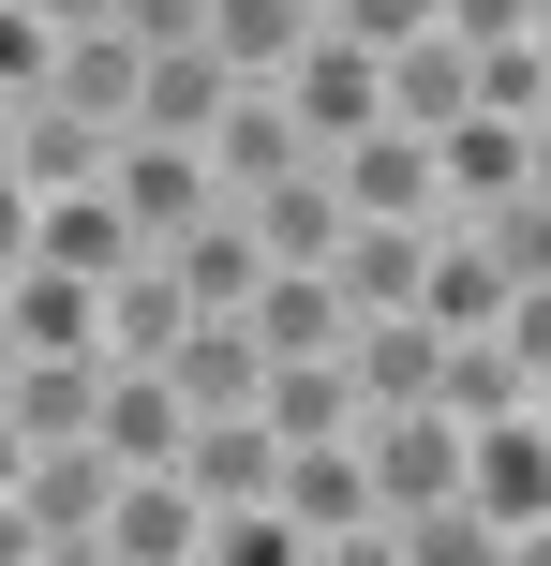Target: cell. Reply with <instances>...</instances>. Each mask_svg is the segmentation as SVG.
<instances>
[{
	"mask_svg": "<svg viewBox=\"0 0 551 566\" xmlns=\"http://www.w3.org/2000/svg\"><path fill=\"white\" fill-rule=\"evenodd\" d=\"M477 105H492V119H537L551 105V45H537V30H522V45H477Z\"/></svg>",
	"mask_w": 551,
	"mask_h": 566,
	"instance_id": "d4e9b609",
	"label": "cell"
},
{
	"mask_svg": "<svg viewBox=\"0 0 551 566\" xmlns=\"http://www.w3.org/2000/svg\"><path fill=\"white\" fill-rule=\"evenodd\" d=\"M314 30H328V0H209V45H224L239 75H284Z\"/></svg>",
	"mask_w": 551,
	"mask_h": 566,
	"instance_id": "cb8c5ba5",
	"label": "cell"
},
{
	"mask_svg": "<svg viewBox=\"0 0 551 566\" xmlns=\"http://www.w3.org/2000/svg\"><path fill=\"white\" fill-rule=\"evenodd\" d=\"M0 135H15V105H0Z\"/></svg>",
	"mask_w": 551,
	"mask_h": 566,
	"instance_id": "d590c367",
	"label": "cell"
},
{
	"mask_svg": "<svg viewBox=\"0 0 551 566\" xmlns=\"http://www.w3.org/2000/svg\"><path fill=\"white\" fill-rule=\"evenodd\" d=\"M89 448H105L119 478L179 462V448H194V402H179V373H165V358H119V373H105V418H89Z\"/></svg>",
	"mask_w": 551,
	"mask_h": 566,
	"instance_id": "9c48e42d",
	"label": "cell"
},
{
	"mask_svg": "<svg viewBox=\"0 0 551 566\" xmlns=\"http://www.w3.org/2000/svg\"><path fill=\"white\" fill-rule=\"evenodd\" d=\"M537 418H551V388H537Z\"/></svg>",
	"mask_w": 551,
	"mask_h": 566,
	"instance_id": "8d00e7d4",
	"label": "cell"
},
{
	"mask_svg": "<svg viewBox=\"0 0 551 566\" xmlns=\"http://www.w3.org/2000/svg\"><path fill=\"white\" fill-rule=\"evenodd\" d=\"M447 30H463V45H522L537 0H447Z\"/></svg>",
	"mask_w": 551,
	"mask_h": 566,
	"instance_id": "4dcf8cb0",
	"label": "cell"
},
{
	"mask_svg": "<svg viewBox=\"0 0 551 566\" xmlns=\"http://www.w3.org/2000/svg\"><path fill=\"white\" fill-rule=\"evenodd\" d=\"M179 478L209 492V522H224V507H268V492H284V432H268V418H194Z\"/></svg>",
	"mask_w": 551,
	"mask_h": 566,
	"instance_id": "9a60e30c",
	"label": "cell"
},
{
	"mask_svg": "<svg viewBox=\"0 0 551 566\" xmlns=\"http://www.w3.org/2000/svg\"><path fill=\"white\" fill-rule=\"evenodd\" d=\"M343 358H358V388H373V402H433V358H447V328H433V313H358V343H343Z\"/></svg>",
	"mask_w": 551,
	"mask_h": 566,
	"instance_id": "44dd1931",
	"label": "cell"
},
{
	"mask_svg": "<svg viewBox=\"0 0 551 566\" xmlns=\"http://www.w3.org/2000/svg\"><path fill=\"white\" fill-rule=\"evenodd\" d=\"M328 269H343L358 313H403L417 283H433V224H343V254H328Z\"/></svg>",
	"mask_w": 551,
	"mask_h": 566,
	"instance_id": "603a6c76",
	"label": "cell"
},
{
	"mask_svg": "<svg viewBox=\"0 0 551 566\" xmlns=\"http://www.w3.org/2000/svg\"><path fill=\"white\" fill-rule=\"evenodd\" d=\"M30 373V328H15V283H0V388Z\"/></svg>",
	"mask_w": 551,
	"mask_h": 566,
	"instance_id": "836d02e7",
	"label": "cell"
},
{
	"mask_svg": "<svg viewBox=\"0 0 551 566\" xmlns=\"http://www.w3.org/2000/svg\"><path fill=\"white\" fill-rule=\"evenodd\" d=\"M105 195L135 209V239H149V254H165L179 224H209V209H224V165H209L194 135H119V165H105Z\"/></svg>",
	"mask_w": 551,
	"mask_h": 566,
	"instance_id": "5b68a950",
	"label": "cell"
},
{
	"mask_svg": "<svg viewBox=\"0 0 551 566\" xmlns=\"http://www.w3.org/2000/svg\"><path fill=\"white\" fill-rule=\"evenodd\" d=\"M537 566H551V552H537Z\"/></svg>",
	"mask_w": 551,
	"mask_h": 566,
	"instance_id": "74e56055",
	"label": "cell"
},
{
	"mask_svg": "<svg viewBox=\"0 0 551 566\" xmlns=\"http://www.w3.org/2000/svg\"><path fill=\"white\" fill-rule=\"evenodd\" d=\"M463 105H477V45H463V30H417V45H388V119L447 135Z\"/></svg>",
	"mask_w": 551,
	"mask_h": 566,
	"instance_id": "ac0fdd59",
	"label": "cell"
},
{
	"mask_svg": "<svg viewBox=\"0 0 551 566\" xmlns=\"http://www.w3.org/2000/svg\"><path fill=\"white\" fill-rule=\"evenodd\" d=\"M165 269L194 283V313H254V283H268V239H254V209L224 195L209 224H179V239H165Z\"/></svg>",
	"mask_w": 551,
	"mask_h": 566,
	"instance_id": "5bb4252c",
	"label": "cell"
},
{
	"mask_svg": "<svg viewBox=\"0 0 551 566\" xmlns=\"http://www.w3.org/2000/svg\"><path fill=\"white\" fill-rule=\"evenodd\" d=\"M284 537H298V566H343V552H373V522H388V492H373V462H358V432L343 448H284Z\"/></svg>",
	"mask_w": 551,
	"mask_h": 566,
	"instance_id": "7a4b0ae2",
	"label": "cell"
},
{
	"mask_svg": "<svg viewBox=\"0 0 551 566\" xmlns=\"http://www.w3.org/2000/svg\"><path fill=\"white\" fill-rule=\"evenodd\" d=\"M433 165H447V224H463V209H492V195H522V119L463 105V119L433 135Z\"/></svg>",
	"mask_w": 551,
	"mask_h": 566,
	"instance_id": "ffe728a7",
	"label": "cell"
},
{
	"mask_svg": "<svg viewBox=\"0 0 551 566\" xmlns=\"http://www.w3.org/2000/svg\"><path fill=\"white\" fill-rule=\"evenodd\" d=\"M522 179H537V195H551V105L522 119Z\"/></svg>",
	"mask_w": 551,
	"mask_h": 566,
	"instance_id": "e575fe53",
	"label": "cell"
},
{
	"mask_svg": "<svg viewBox=\"0 0 551 566\" xmlns=\"http://www.w3.org/2000/svg\"><path fill=\"white\" fill-rule=\"evenodd\" d=\"M239 209H254L268 269H314V254H343V224H358V209H343V179H328V149H314V165H284V179H254Z\"/></svg>",
	"mask_w": 551,
	"mask_h": 566,
	"instance_id": "8fae6325",
	"label": "cell"
},
{
	"mask_svg": "<svg viewBox=\"0 0 551 566\" xmlns=\"http://www.w3.org/2000/svg\"><path fill=\"white\" fill-rule=\"evenodd\" d=\"M0 566H45V537H30V507L0 492Z\"/></svg>",
	"mask_w": 551,
	"mask_h": 566,
	"instance_id": "d6a6232c",
	"label": "cell"
},
{
	"mask_svg": "<svg viewBox=\"0 0 551 566\" xmlns=\"http://www.w3.org/2000/svg\"><path fill=\"white\" fill-rule=\"evenodd\" d=\"M328 30H358V45H417V30H447V0H328Z\"/></svg>",
	"mask_w": 551,
	"mask_h": 566,
	"instance_id": "4316f807",
	"label": "cell"
},
{
	"mask_svg": "<svg viewBox=\"0 0 551 566\" xmlns=\"http://www.w3.org/2000/svg\"><path fill=\"white\" fill-rule=\"evenodd\" d=\"M179 328H194V283H179L165 254H135L105 283V358H179Z\"/></svg>",
	"mask_w": 551,
	"mask_h": 566,
	"instance_id": "d6986e66",
	"label": "cell"
},
{
	"mask_svg": "<svg viewBox=\"0 0 551 566\" xmlns=\"http://www.w3.org/2000/svg\"><path fill=\"white\" fill-rule=\"evenodd\" d=\"M284 105L314 119V149L373 135V119H388V45H358V30H314V45L284 60Z\"/></svg>",
	"mask_w": 551,
	"mask_h": 566,
	"instance_id": "8992f818",
	"label": "cell"
},
{
	"mask_svg": "<svg viewBox=\"0 0 551 566\" xmlns=\"http://www.w3.org/2000/svg\"><path fill=\"white\" fill-rule=\"evenodd\" d=\"M507 358L551 388V283H522V298H507Z\"/></svg>",
	"mask_w": 551,
	"mask_h": 566,
	"instance_id": "f546056e",
	"label": "cell"
},
{
	"mask_svg": "<svg viewBox=\"0 0 551 566\" xmlns=\"http://www.w3.org/2000/svg\"><path fill=\"white\" fill-rule=\"evenodd\" d=\"M224 90H239V60H224V45H149L135 135H194V149H209V119H224Z\"/></svg>",
	"mask_w": 551,
	"mask_h": 566,
	"instance_id": "e0dca14e",
	"label": "cell"
},
{
	"mask_svg": "<svg viewBox=\"0 0 551 566\" xmlns=\"http://www.w3.org/2000/svg\"><path fill=\"white\" fill-rule=\"evenodd\" d=\"M463 492L507 522V566L551 552V418H537V402H507V418L463 432Z\"/></svg>",
	"mask_w": 551,
	"mask_h": 566,
	"instance_id": "6da1fadb",
	"label": "cell"
},
{
	"mask_svg": "<svg viewBox=\"0 0 551 566\" xmlns=\"http://www.w3.org/2000/svg\"><path fill=\"white\" fill-rule=\"evenodd\" d=\"M30 15H45L60 45H75V30H119V0H30Z\"/></svg>",
	"mask_w": 551,
	"mask_h": 566,
	"instance_id": "1f68e13d",
	"label": "cell"
},
{
	"mask_svg": "<svg viewBox=\"0 0 551 566\" xmlns=\"http://www.w3.org/2000/svg\"><path fill=\"white\" fill-rule=\"evenodd\" d=\"M433 402L477 432V418H507V402H537V373L507 358V328H447V358H433Z\"/></svg>",
	"mask_w": 551,
	"mask_h": 566,
	"instance_id": "7402d4cb",
	"label": "cell"
},
{
	"mask_svg": "<svg viewBox=\"0 0 551 566\" xmlns=\"http://www.w3.org/2000/svg\"><path fill=\"white\" fill-rule=\"evenodd\" d=\"M254 343H268V358H343V343H358V298H343V269H268L254 283Z\"/></svg>",
	"mask_w": 551,
	"mask_h": 566,
	"instance_id": "7c38bea8",
	"label": "cell"
},
{
	"mask_svg": "<svg viewBox=\"0 0 551 566\" xmlns=\"http://www.w3.org/2000/svg\"><path fill=\"white\" fill-rule=\"evenodd\" d=\"M30 254H45V195H30V179H15V165H0V283H15Z\"/></svg>",
	"mask_w": 551,
	"mask_h": 566,
	"instance_id": "83f0119b",
	"label": "cell"
},
{
	"mask_svg": "<svg viewBox=\"0 0 551 566\" xmlns=\"http://www.w3.org/2000/svg\"><path fill=\"white\" fill-rule=\"evenodd\" d=\"M284 448H343L358 418H373V388H358V358H268V402H254Z\"/></svg>",
	"mask_w": 551,
	"mask_h": 566,
	"instance_id": "4fadbf2b",
	"label": "cell"
},
{
	"mask_svg": "<svg viewBox=\"0 0 551 566\" xmlns=\"http://www.w3.org/2000/svg\"><path fill=\"white\" fill-rule=\"evenodd\" d=\"M0 165H15L30 195H75V179H105V165H119V119H89L75 90L45 75V90L15 105V135H0Z\"/></svg>",
	"mask_w": 551,
	"mask_h": 566,
	"instance_id": "52a82bcc",
	"label": "cell"
},
{
	"mask_svg": "<svg viewBox=\"0 0 551 566\" xmlns=\"http://www.w3.org/2000/svg\"><path fill=\"white\" fill-rule=\"evenodd\" d=\"M119 30L135 45H209V0H119Z\"/></svg>",
	"mask_w": 551,
	"mask_h": 566,
	"instance_id": "f1b7e54d",
	"label": "cell"
},
{
	"mask_svg": "<svg viewBox=\"0 0 551 566\" xmlns=\"http://www.w3.org/2000/svg\"><path fill=\"white\" fill-rule=\"evenodd\" d=\"M507 298H522V269H507L477 224H433V283H417V313H433V328H507Z\"/></svg>",
	"mask_w": 551,
	"mask_h": 566,
	"instance_id": "2e32d148",
	"label": "cell"
},
{
	"mask_svg": "<svg viewBox=\"0 0 551 566\" xmlns=\"http://www.w3.org/2000/svg\"><path fill=\"white\" fill-rule=\"evenodd\" d=\"M105 566H209V492L179 478V462L119 478V507H105Z\"/></svg>",
	"mask_w": 551,
	"mask_h": 566,
	"instance_id": "ba28073f",
	"label": "cell"
},
{
	"mask_svg": "<svg viewBox=\"0 0 551 566\" xmlns=\"http://www.w3.org/2000/svg\"><path fill=\"white\" fill-rule=\"evenodd\" d=\"M165 373H179V402H194V418H254V402H268V343H254V313H194Z\"/></svg>",
	"mask_w": 551,
	"mask_h": 566,
	"instance_id": "30bf717a",
	"label": "cell"
},
{
	"mask_svg": "<svg viewBox=\"0 0 551 566\" xmlns=\"http://www.w3.org/2000/svg\"><path fill=\"white\" fill-rule=\"evenodd\" d=\"M45 75H60V30L30 15V0H0V105H30Z\"/></svg>",
	"mask_w": 551,
	"mask_h": 566,
	"instance_id": "484cf974",
	"label": "cell"
},
{
	"mask_svg": "<svg viewBox=\"0 0 551 566\" xmlns=\"http://www.w3.org/2000/svg\"><path fill=\"white\" fill-rule=\"evenodd\" d=\"M328 179H343L358 224H447V165H433V135H417V119L343 135V149H328Z\"/></svg>",
	"mask_w": 551,
	"mask_h": 566,
	"instance_id": "3957f363",
	"label": "cell"
},
{
	"mask_svg": "<svg viewBox=\"0 0 551 566\" xmlns=\"http://www.w3.org/2000/svg\"><path fill=\"white\" fill-rule=\"evenodd\" d=\"M15 507H30V537H45V566H105V507H119V462L89 448H30V478H15Z\"/></svg>",
	"mask_w": 551,
	"mask_h": 566,
	"instance_id": "277c9868",
	"label": "cell"
}]
</instances>
